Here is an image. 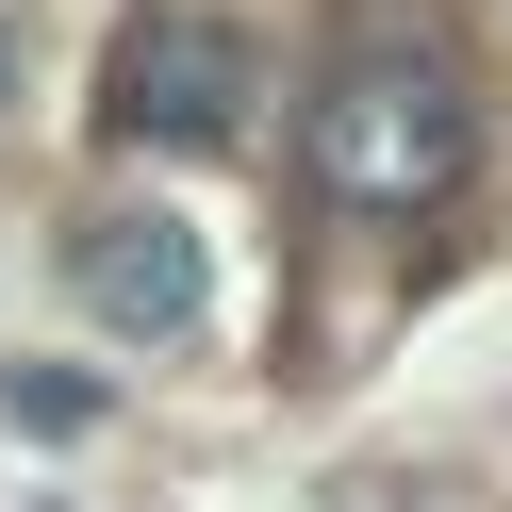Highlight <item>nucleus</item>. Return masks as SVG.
<instances>
[{"instance_id": "obj_2", "label": "nucleus", "mask_w": 512, "mask_h": 512, "mask_svg": "<svg viewBox=\"0 0 512 512\" xmlns=\"http://www.w3.org/2000/svg\"><path fill=\"white\" fill-rule=\"evenodd\" d=\"M232 116H248V34L232 17H133V50H116V133L215 149Z\"/></svg>"}, {"instance_id": "obj_4", "label": "nucleus", "mask_w": 512, "mask_h": 512, "mask_svg": "<svg viewBox=\"0 0 512 512\" xmlns=\"http://www.w3.org/2000/svg\"><path fill=\"white\" fill-rule=\"evenodd\" d=\"M0 100H17V17H0Z\"/></svg>"}, {"instance_id": "obj_3", "label": "nucleus", "mask_w": 512, "mask_h": 512, "mask_svg": "<svg viewBox=\"0 0 512 512\" xmlns=\"http://www.w3.org/2000/svg\"><path fill=\"white\" fill-rule=\"evenodd\" d=\"M67 281H83V314H100V331H133V347L199 331V232H182V215H83Z\"/></svg>"}, {"instance_id": "obj_1", "label": "nucleus", "mask_w": 512, "mask_h": 512, "mask_svg": "<svg viewBox=\"0 0 512 512\" xmlns=\"http://www.w3.org/2000/svg\"><path fill=\"white\" fill-rule=\"evenodd\" d=\"M298 166L347 215H430L479 166V100H463V67L430 34H347L331 83H314V116H298Z\"/></svg>"}]
</instances>
